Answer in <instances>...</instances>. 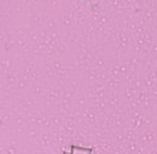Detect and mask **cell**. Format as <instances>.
<instances>
[{"mask_svg": "<svg viewBox=\"0 0 157 154\" xmlns=\"http://www.w3.org/2000/svg\"><path fill=\"white\" fill-rule=\"evenodd\" d=\"M93 153V148H84L79 146H71L70 152H64L63 154H92Z\"/></svg>", "mask_w": 157, "mask_h": 154, "instance_id": "cell-1", "label": "cell"}]
</instances>
